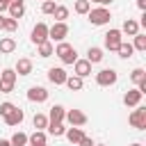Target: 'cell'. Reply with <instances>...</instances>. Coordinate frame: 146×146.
<instances>
[{"instance_id": "6da1fadb", "label": "cell", "mask_w": 146, "mask_h": 146, "mask_svg": "<svg viewBox=\"0 0 146 146\" xmlns=\"http://www.w3.org/2000/svg\"><path fill=\"white\" fill-rule=\"evenodd\" d=\"M55 55H57L64 64H75V59H78L75 48H73L71 43H66V41H59V46L55 48Z\"/></svg>"}, {"instance_id": "7a4b0ae2", "label": "cell", "mask_w": 146, "mask_h": 146, "mask_svg": "<svg viewBox=\"0 0 146 146\" xmlns=\"http://www.w3.org/2000/svg\"><path fill=\"white\" fill-rule=\"evenodd\" d=\"M89 21H91V25H105V23H110V18H112V14H110V9H105V7H98V9H89Z\"/></svg>"}, {"instance_id": "3957f363", "label": "cell", "mask_w": 146, "mask_h": 146, "mask_svg": "<svg viewBox=\"0 0 146 146\" xmlns=\"http://www.w3.org/2000/svg\"><path fill=\"white\" fill-rule=\"evenodd\" d=\"M116 78H119V75H116L114 68H103V71L96 73V82H98L100 87H110V84H114Z\"/></svg>"}, {"instance_id": "277c9868", "label": "cell", "mask_w": 146, "mask_h": 146, "mask_svg": "<svg viewBox=\"0 0 146 146\" xmlns=\"http://www.w3.org/2000/svg\"><path fill=\"white\" fill-rule=\"evenodd\" d=\"M128 121H130L132 128H137V130H146V110H144V107H137V110L128 116Z\"/></svg>"}, {"instance_id": "5b68a950", "label": "cell", "mask_w": 146, "mask_h": 146, "mask_svg": "<svg viewBox=\"0 0 146 146\" xmlns=\"http://www.w3.org/2000/svg\"><path fill=\"white\" fill-rule=\"evenodd\" d=\"M68 34V25L66 23H55L52 27H48V39H55V41H64Z\"/></svg>"}, {"instance_id": "8992f818", "label": "cell", "mask_w": 146, "mask_h": 146, "mask_svg": "<svg viewBox=\"0 0 146 146\" xmlns=\"http://www.w3.org/2000/svg\"><path fill=\"white\" fill-rule=\"evenodd\" d=\"M64 119H66L73 128H80V125H84V123H87V114H84V112H80V110H68Z\"/></svg>"}, {"instance_id": "52a82bcc", "label": "cell", "mask_w": 146, "mask_h": 146, "mask_svg": "<svg viewBox=\"0 0 146 146\" xmlns=\"http://www.w3.org/2000/svg\"><path fill=\"white\" fill-rule=\"evenodd\" d=\"M32 41L39 46V43H43V41H48V25L46 23H36L34 25V30H32Z\"/></svg>"}, {"instance_id": "ba28073f", "label": "cell", "mask_w": 146, "mask_h": 146, "mask_svg": "<svg viewBox=\"0 0 146 146\" xmlns=\"http://www.w3.org/2000/svg\"><path fill=\"white\" fill-rule=\"evenodd\" d=\"M121 46V30H110L105 34V48L107 50H116Z\"/></svg>"}, {"instance_id": "9c48e42d", "label": "cell", "mask_w": 146, "mask_h": 146, "mask_svg": "<svg viewBox=\"0 0 146 146\" xmlns=\"http://www.w3.org/2000/svg\"><path fill=\"white\" fill-rule=\"evenodd\" d=\"M130 80L137 84V89H139L141 94L146 91V71H144V68H135V71L130 73Z\"/></svg>"}, {"instance_id": "30bf717a", "label": "cell", "mask_w": 146, "mask_h": 146, "mask_svg": "<svg viewBox=\"0 0 146 146\" xmlns=\"http://www.w3.org/2000/svg\"><path fill=\"white\" fill-rule=\"evenodd\" d=\"M27 100H32V103H46L48 100V91L43 87H32L27 91Z\"/></svg>"}, {"instance_id": "8fae6325", "label": "cell", "mask_w": 146, "mask_h": 146, "mask_svg": "<svg viewBox=\"0 0 146 146\" xmlns=\"http://www.w3.org/2000/svg\"><path fill=\"white\" fill-rule=\"evenodd\" d=\"M66 78H68V75H66V71H64V68H59V66H57V68L52 66V68L48 71V80H50L52 84H64V82H66Z\"/></svg>"}, {"instance_id": "7c38bea8", "label": "cell", "mask_w": 146, "mask_h": 146, "mask_svg": "<svg viewBox=\"0 0 146 146\" xmlns=\"http://www.w3.org/2000/svg\"><path fill=\"white\" fill-rule=\"evenodd\" d=\"M73 68H75V75H78V78H87V75H91V64H89L87 59H75Z\"/></svg>"}, {"instance_id": "4fadbf2b", "label": "cell", "mask_w": 146, "mask_h": 146, "mask_svg": "<svg viewBox=\"0 0 146 146\" xmlns=\"http://www.w3.org/2000/svg\"><path fill=\"white\" fill-rule=\"evenodd\" d=\"M141 96H144V94H141L139 89H130V91L123 96V103H125L128 107H137V105H139V100H141Z\"/></svg>"}, {"instance_id": "5bb4252c", "label": "cell", "mask_w": 146, "mask_h": 146, "mask_svg": "<svg viewBox=\"0 0 146 146\" xmlns=\"http://www.w3.org/2000/svg\"><path fill=\"white\" fill-rule=\"evenodd\" d=\"M64 116H66L64 107H62V105H52V107H50V116H48V123H62V121H64Z\"/></svg>"}, {"instance_id": "9a60e30c", "label": "cell", "mask_w": 146, "mask_h": 146, "mask_svg": "<svg viewBox=\"0 0 146 146\" xmlns=\"http://www.w3.org/2000/svg\"><path fill=\"white\" fill-rule=\"evenodd\" d=\"M23 116H25V114H23V110L14 107V110H11V112H9L7 116H5V123H7V125H21Z\"/></svg>"}, {"instance_id": "2e32d148", "label": "cell", "mask_w": 146, "mask_h": 146, "mask_svg": "<svg viewBox=\"0 0 146 146\" xmlns=\"http://www.w3.org/2000/svg\"><path fill=\"white\" fill-rule=\"evenodd\" d=\"M16 75H30L32 73V62L27 59V57H23V59H18L16 62Z\"/></svg>"}, {"instance_id": "e0dca14e", "label": "cell", "mask_w": 146, "mask_h": 146, "mask_svg": "<svg viewBox=\"0 0 146 146\" xmlns=\"http://www.w3.org/2000/svg\"><path fill=\"white\" fill-rule=\"evenodd\" d=\"M46 139H48V137H46L43 130H34V132L27 137V144H30V146H41V144H46Z\"/></svg>"}, {"instance_id": "ac0fdd59", "label": "cell", "mask_w": 146, "mask_h": 146, "mask_svg": "<svg viewBox=\"0 0 146 146\" xmlns=\"http://www.w3.org/2000/svg\"><path fill=\"white\" fill-rule=\"evenodd\" d=\"M121 32H125L128 36H135V34H139V23H137V21H132V18H128V21L123 23Z\"/></svg>"}, {"instance_id": "d6986e66", "label": "cell", "mask_w": 146, "mask_h": 146, "mask_svg": "<svg viewBox=\"0 0 146 146\" xmlns=\"http://www.w3.org/2000/svg\"><path fill=\"white\" fill-rule=\"evenodd\" d=\"M14 50H16V41H14V39H9V36L0 39V52H2V55H9V52H14Z\"/></svg>"}, {"instance_id": "ffe728a7", "label": "cell", "mask_w": 146, "mask_h": 146, "mask_svg": "<svg viewBox=\"0 0 146 146\" xmlns=\"http://www.w3.org/2000/svg\"><path fill=\"white\" fill-rule=\"evenodd\" d=\"M9 14H11V18H14V21H18V18L25 14L23 2H11V5H9Z\"/></svg>"}, {"instance_id": "44dd1931", "label": "cell", "mask_w": 146, "mask_h": 146, "mask_svg": "<svg viewBox=\"0 0 146 146\" xmlns=\"http://www.w3.org/2000/svg\"><path fill=\"white\" fill-rule=\"evenodd\" d=\"M64 84H66L71 91H80V89H82V78H78V75H68Z\"/></svg>"}, {"instance_id": "7402d4cb", "label": "cell", "mask_w": 146, "mask_h": 146, "mask_svg": "<svg viewBox=\"0 0 146 146\" xmlns=\"http://www.w3.org/2000/svg\"><path fill=\"white\" fill-rule=\"evenodd\" d=\"M64 135L68 137V141H71V144H78V141H80V139L84 137V132H82L80 128H68V130H66Z\"/></svg>"}, {"instance_id": "603a6c76", "label": "cell", "mask_w": 146, "mask_h": 146, "mask_svg": "<svg viewBox=\"0 0 146 146\" xmlns=\"http://www.w3.org/2000/svg\"><path fill=\"white\" fill-rule=\"evenodd\" d=\"M116 52L123 57V59H128V57H132V52H135V48H132V43H125V41H121V46L116 48Z\"/></svg>"}, {"instance_id": "cb8c5ba5", "label": "cell", "mask_w": 146, "mask_h": 146, "mask_svg": "<svg viewBox=\"0 0 146 146\" xmlns=\"http://www.w3.org/2000/svg\"><path fill=\"white\" fill-rule=\"evenodd\" d=\"M103 59V50L100 48H89V52H87V62L89 64H98Z\"/></svg>"}, {"instance_id": "d4e9b609", "label": "cell", "mask_w": 146, "mask_h": 146, "mask_svg": "<svg viewBox=\"0 0 146 146\" xmlns=\"http://www.w3.org/2000/svg\"><path fill=\"white\" fill-rule=\"evenodd\" d=\"M52 16L57 18V23H64V21L68 18V9H66V7H62V5H57V7H55V11H52Z\"/></svg>"}, {"instance_id": "484cf974", "label": "cell", "mask_w": 146, "mask_h": 146, "mask_svg": "<svg viewBox=\"0 0 146 146\" xmlns=\"http://www.w3.org/2000/svg\"><path fill=\"white\" fill-rule=\"evenodd\" d=\"M32 123H34L36 130H43V128H48V116H46V114H34Z\"/></svg>"}, {"instance_id": "4316f807", "label": "cell", "mask_w": 146, "mask_h": 146, "mask_svg": "<svg viewBox=\"0 0 146 146\" xmlns=\"http://www.w3.org/2000/svg\"><path fill=\"white\" fill-rule=\"evenodd\" d=\"M52 52H55V48H52V43H50V41L39 43V55H41V57H50Z\"/></svg>"}, {"instance_id": "83f0119b", "label": "cell", "mask_w": 146, "mask_h": 146, "mask_svg": "<svg viewBox=\"0 0 146 146\" xmlns=\"http://www.w3.org/2000/svg\"><path fill=\"white\" fill-rule=\"evenodd\" d=\"M0 82H16V71L14 68H5L2 73H0Z\"/></svg>"}, {"instance_id": "f1b7e54d", "label": "cell", "mask_w": 146, "mask_h": 146, "mask_svg": "<svg viewBox=\"0 0 146 146\" xmlns=\"http://www.w3.org/2000/svg\"><path fill=\"white\" fill-rule=\"evenodd\" d=\"M9 144H11V146H25V144H27V135H25V132H16V135L9 139Z\"/></svg>"}, {"instance_id": "f546056e", "label": "cell", "mask_w": 146, "mask_h": 146, "mask_svg": "<svg viewBox=\"0 0 146 146\" xmlns=\"http://www.w3.org/2000/svg\"><path fill=\"white\" fill-rule=\"evenodd\" d=\"M135 50H146V34H135V43H132Z\"/></svg>"}, {"instance_id": "4dcf8cb0", "label": "cell", "mask_w": 146, "mask_h": 146, "mask_svg": "<svg viewBox=\"0 0 146 146\" xmlns=\"http://www.w3.org/2000/svg\"><path fill=\"white\" fill-rule=\"evenodd\" d=\"M48 132H50L52 137H59V135L66 132V128H64L62 123H48Z\"/></svg>"}, {"instance_id": "1f68e13d", "label": "cell", "mask_w": 146, "mask_h": 146, "mask_svg": "<svg viewBox=\"0 0 146 146\" xmlns=\"http://www.w3.org/2000/svg\"><path fill=\"white\" fill-rule=\"evenodd\" d=\"M89 9H91V2L89 0H78L75 2V11L78 14H89Z\"/></svg>"}, {"instance_id": "d6a6232c", "label": "cell", "mask_w": 146, "mask_h": 146, "mask_svg": "<svg viewBox=\"0 0 146 146\" xmlns=\"http://www.w3.org/2000/svg\"><path fill=\"white\" fill-rule=\"evenodd\" d=\"M55 7H57V5H55V0H43L41 11H43V14H52V11H55Z\"/></svg>"}, {"instance_id": "836d02e7", "label": "cell", "mask_w": 146, "mask_h": 146, "mask_svg": "<svg viewBox=\"0 0 146 146\" xmlns=\"http://www.w3.org/2000/svg\"><path fill=\"white\" fill-rule=\"evenodd\" d=\"M18 27V21H14V18H5V30L7 32H14Z\"/></svg>"}, {"instance_id": "e575fe53", "label": "cell", "mask_w": 146, "mask_h": 146, "mask_svg": "<svg viewBox=\"0 0 146 146\" xmlns=\"http://www.w3.org/2000/svg\"><path fill=\"white\" fill-rule=\"evenodd\" d=\"M14 107H16V105H11V103H2V105H0V116L5 119V116H7V114L14 110Z\"/></svg>"}, {"instance_id": "d590c367", "label": "cell", "mask_w": 146, "mask_h": 146, "mask_svg": "<svg viewBox=\"0 0 146 146\" xmlns=\"http://www.w3.org/2000/svg\"><path fill=\"white\" fill-rule=\"evenodd\" d=\"M0 91L2 94H9V91H14V84L11 82H0Z\"/></svg>"}, {"instance_id": "8d00e7d4", "label": "cell", "mask_w": 146, "mask_h": 146, "mask_svg": "<svg viewBox=\"0 0 146 146\" xmlns=\"http://www.w3.org/2000/svg\"><path fill=\"white\" fill-rule=\"evenodd\" d=\"M78 146H96V144H94V139H91V137H82V139L78 141Z\"/></svg>"}, {"instance_id": "74e56055", "label": "cell", "mask_w": 146, "mask_h": 146, "mask_svg": "<svg viewBox=\"0 0 146 146\" xmlns=\"http://www.w3.org/2000/svg\"><path fill=\"white\" fill-rule=\"evenodd\" d=\"M9 5H11V0H0V14H2L5 9H9Z\"/></svg>"}, {"instance_id": "f35d334b", "label": "cell", "mask_w": 146, "mask_h": 146, "mask_svg": "<svg viewBox=\"0 0 146 146\" xmlns=\"http://www.w3.org/2000/svg\"><path fill=\"white\" fill-rule=\"evenodd\" d=\"M137 7L144 11V9H146V0H137Z\"/></svg>"}, {"instance_id": "ab89813d", "label": "cell", "mask_w": 146, "mask_h": 146, "mask_svg": "<svg viewBox=\"0 0 146 146\" xmlns=\"http://www.w3.org/2000/svg\"><path fill=\"white\" fill-rule=\"evenodd\" d=\"M94 2H98V5H110L112 0H94Z\"/></svg>"}, {"instance_id": "60d3db41", "label": "cell", "mask_w": 146, "mask_h": 146, "mask_svg": "<svg viewBox=\"0 0 146 146\" xmlns=\"http://www.w3.org/2000/svg\"><path fill=\"white\" fill-rule=\"evenodd\" d=\"M0 146H11V144H9L7 139H0Z\"/></svg>"}, {"instance_id": "b9f144b4", "label": "cell", "mask_w": 146, "mask_h": 146, "mask_svg": "<svg viewBox=\"0 0 146 146\" xmlns=\"http://www.w3.org/2000/svg\"><path fill=\"white\" fill-rule=\"evenodd\" d=\"M0 30H5V18L0 16Z\"/></svg>"}, {"instance_id": "7bdbcfd3", "label": "cell", "mask_w": 146, "mask_h": 146, "mask_svg": "<svg viewBox=\"0 0 146 146\" xmlns=\"http://www.w3.org/2000/svg\"><path fill=\"white\" fill-rule=\"evenodd\" d=\"M11 2H23V0H11Z\"/></svg>"}, {"instance_id": "ee69618b", "label": "cell", "mask_w": 146, "mask_h": 146, "mask_svg": "<svg viewBox=\"0 0 146 146\" xmlns=\"http://www.w3.org/2000/svg\"><path fill=\"white\" fill-rule=\"evenodd\" d=\"M132 146H141V144H132Z\"/></svg>"}, {"instance_id": "f6af8a7d", "label": "cell", "mask_w": 146, "mask_h": 146, "mask_svg": "<svg viewBox=\"0 0 146 146\" xmlns=\"http://www.w3.org/2000/svg\"><path fill=\"white\" fill-rule=\"evenodd\" d=\"M41 146H46V144H41Z\"/></svg>"}, {"instance_id": "bcb514c9", "label": "cell", "mask_w": 146, "mask_h": 146, "mask_svg": "<svg viewBox=\"0 0 146 146\" xmlns=\"http://www.w3.org/2000/svg\"><path fill=\"white\" fill-rule=\"evenodd\" d=\"M98 146H103V144H98Z\"/></svg>"}]
</instances>
